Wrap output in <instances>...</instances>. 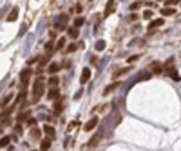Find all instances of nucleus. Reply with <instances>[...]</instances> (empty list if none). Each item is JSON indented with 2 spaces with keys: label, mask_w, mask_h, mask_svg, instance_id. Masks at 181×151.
<instances>
[{
  "label": "nucleus",
  "mask_w": 181,
  "mask_h": 151,
  "mask_svg": "<svg viewBox=\"0 0 181 151\" xmlns=\"http://www.w3.org/2000/svg\"><path fill=\"white\" fill-rule=\"evenodd\" d=\"M112 11H114V0H109V2H107V9H105L103 16H109Z\"/></svg>",
  "instance_id": "f8f14e48"
},
{
  "label": "nucleus",
  "mask_w": 181,
  "mask_h": 151,
  "mask_svg": "<svg viewBox=\"0 0 181 151\" xmlns=\"http://www.w3.org/2000/svg\"><path fill=\"white\" fill-rule=\"evenodd\" d=\"M63 48H65V38L62 36V38L56 42V48H54V49H56V51H60V49H63Z\"/></svg>",
  "instance_id": "aec40b11"
},
{
  "label": "nucleus",
  "mask_w": 181,
  "mask_h": 151,
  "mask_svg": "<svg viewBox=\"0 0 181 151\" xmlns=\"http://www.w3.org/2000/svg\"><path fill=\"white\" fill-rule=\"evenodd\" d=\"M31 151H35V149H31Z\"/></svg>",
  "instance_id": "4c0bfd02"
},
{
  "label": "nucleus",
  "mask_w": 181,
  "mask_h": 151,
  "mask_svg": "<svg viewBox=\"0 0 181 151\" xmlns=\"http://www.w3.org/2000/svg\"><path fill=\"white\" fill-rule=\"evenodd\" d=\"M168 73H170V77H172V80H174V82H179V80H181V77H179V73H177V71L170 69Z\"/></svg>",
  "instance_id": "412c9836"
},
{
  "label": "nucleus",
  "mask_w": 181,
  "mask_h": 151,
  "mask_svg": "<svg viewBox=\"0 0 181 151\" xmlns=\"http://www.w3.org/2000/svg\"><path fill=\"white\" fill-rule=\"evenodd\" d=\"M152 71H154V73H161V71H163L161 64H160V62H154V64H152Z\"/></svg>",
  "instance_id": "6ab92c4d"
},
{
  "label": "nucleus",
  "mask_w": 181,
  "mask_h": 151,
  "mask_svg": "<svg viewBox=\"0 0 181 151\" xmlns=\"http://www.w3.org/2000/svg\"><path fill=\"white\" fill-rule=\"evenodd\" d=\"M43 133L47 135L49 138H54V135H56V131H54V127H53V126H49V124H45V126H43Z\"/></svg>",
  "instance_id": "0eeeda50"
},
{
  "label": "nucleus",
  "mask_w": 181,
  "mask_h": 151,
  "mask_svg": "<svg viewBox=\"0 0 181 151\" xmlns=\"http://www.w3.org/2000/svg\"><path fill=\"white\" fill-rule=\"evenodd\" d=\"M29 77H31V68H26L24 71L20 73V84H22V88H26V86H27Z\"/></svg>",
  "instance_id": "7ed1b4c3"
},
{
  "label": "nucleus",
  "mask_w": 181,
  "mask_h": 151,
  "mask_svg": "<svg viewBox=\"0 0 181 151\" xmlns=\"http://www.w3.org/2000/svg\"><path fill=\"white\" fill-rule=\"evenodd\" d=\"M94 48H96V51H102V49H105V40H98Z\"/></svg>",
  "instance_id": "b1692460"
},
{
  "label": "nucleus",
  "mask_w": 181,
  "mask_h": 151,
  "mask_svg": "<svg viewBox=\"0 0 181 151\" xmlns=\"http://www.w3.org/2000/svg\"><path fill=\"white\" fill-rule=\"evenodd\" d=\"M62 107H63L62 100H56V104H54V115H60L62 113Z\"/></svg>",
  "instance_id": "dca6fc26"
},
{
  "label": "nucleus",
  "mask_w": 181,
  "mask_h": 151,
  "mask_svg": "<svg viewBox=\"0 0 181 151\" xmlns=\"http://www.w3.org/2000/svg\"><path fill=\"white\" fill-rule=\"evenodd\" d=\"M82 9H83V7H82L80 4H76V6H74V7H73L71 11H76V13H82Z\"/></svg>",
  "instance_id": "473e14b6"
},
{
  "label": "nucleus",
  "mask_w": 181,
  "mask_h": 151,
  "mask_svg": "<svg viewBox=\"0 0 181 151\" xmlns=\"http://www.w3.org/2000/svg\"><path fill=\"white\" fill-rule=\"evenodd\" d=\"M78 126V120H73L71 124H69V129H73V127H76Z\"/></svg>",
  "instance_id": "c9c22d12"
},
{
  "label": "nucleus",
  "mask_w": 181,
  "mask_h": 151,
  "mask_svg": "<svg viewBox=\"0 0 181 151\" xmlns=\"http://www.w3.org/2000/svg\"><path fill=\"white\" fill-rule=\"evenodd\" d=\"M58 97H60L58 88H51V89H49V93H47V100H58Z\"/></svg>",
  "instance_id": "6e6552de"
},
{
  "label": "nucleus",
  "mask_w": 181,
  "mask_h": 151,
  "mask_svg": "<svg viewBox=\"0 0 181 151\" xmlns=\"http://www.w3.org/2000/svg\"><path fill=\"white\" fill-rule=\"evenodd\" d=\"M58 84H60V78L56 75H51L49 78V88H58Z\"/></svg>",
  "instance_id": "ddd939ff"
},
{
  "label": "nucleus",
  "mask_w": 181,
  "mask_h": 151,
  "mask_svg": "<svg viewBox=\"0 0 181 151\" xmlns=\"http://www.w3.org/2000/svg\"><path fill=\"white\" fill-rule=\"evenodd\" d=\"M163 22H165L163 18H156V20H152V22L149 24V31H152V29H156V28H160V26H163Z\"/></svg>",
  "instance_id": "1a4fd4ad"
},
{
  "label": "nucleus",
  "mask_w": 181,
  "mask_h": 151,
  "mask_svg": "<svg viewBox=\"0 0 181 151\" xmlns=\"http://www.w3.org/2000/svg\"><path fill=\"white\" fill-rule=\"evenodd\" d=\"M15 131H16V133H18V135H20V133H22V131H24V127H22V126H20V122H18V126H16V127H15Z\"/></svg>",
  "instance_id": "72a5a7b5"
},
{
  "label": "nucleus",
  "mask_w": 181,
  "mask_h": 151,
  "mask_svg": "<svg viewBox=\"0 0 181 151\" xmlns=\"http://www.w3.org/2000/svg\"><path fill=\"white\" fill-rule=\"evenodd\" d=\"M157 2H161V0H157ZM163 2H167V0H163Z\"/></svg>",
  "instance_id": "e433bc0d"
},
{
  "label": "nucleus",
  "mask_w": 181,
  "mask_h": 151,
  "mask_svg": "<svg viewBox=\"0 0 181 151\" xmlns=\"http://www.w3.org/2000/svg\"><path fill=\"white\" fill-rule=\"evenodd\" d=\"M9 138H11V137H2V140H0V147H2V149H4L6 146H9Z\"/></svg>",
  "instance_id": "a878e982"
},
{
  "label": "nucleus",
  "mask_w": 181,
  "mask_h": 151,
  "mask_svg": "<svg viewBox=\"0 0 181 151\" xmlns=\"http://www.w3.org/2000/svg\"><path fill=\"white\" fill-rule=\"evenodd\" d=\"M83 22H85V20H83L82 16H78V18H74V22H73V24H74V28H82Z\"/></svg>",
  "instance_id": "5701e85b"
},
{
  "label": "nucleus",
  "mask_w": 181,
  "mask_h": 151,
  "mask_svg": "<svg viewBox=\"0 0 181 151\" xmlns=\"http://www.w3.org/2000/svg\"><path fill=\"white\" fill-rule=\"evenodd\" d=\"M150 77H152V75H150V73H141V75H140V77H138V82H141V80H149V78H150Z\"/></svg>",
  "instance_id": "bb28decb"
},
{
  "label": "nucleus",
  "mask_w": 181,
  "mask_h": 151,
  "mask_svg": "<svg viewBox=\"0 0 181 151\" xmlns=\"http://www.w3.org/2000/svg\"><path fill=\"white\" fill-rule=\"evenodd\" d=\"M51 142H53V138H42V144H40V151H49L51 149Z\"/></svg>",
  "instance_id": "39448f33"
},
{
  "label": "nucleus",
  "mask_w": 181,
  "mask_h": 151,
  "mask_svg": "<svg viewBox=\"0 0 181 151\" xmlns=\"http://www.w3.org/2000/svg\"><path fill=\"white\" fill-rule=\"evenodd\" d=\"M140 7H143V4H141V2H132L129 9H130V11H138Z\"/></svg>",
  "instance_id": "4be33fe9"
},
{
  "label": "nucleus",
  "mask_w": 181,
  "mask_h": 151,
  "mask_svg": "<svg viewBox=\"0 0 181 151\" xmlns=\"http://www.w3.org/2000/svg\"><path fill=\"white\" fill-rule=\"evenodd\" d=\"M60 69H62V64H58V62H53L51 66H49V73H51V75H56Z\"/></svg>",
  "instance_id": "9b49d317"
},
{
  "label": "nucleus",
  "mask_w": 181,
  "mask_h": 151,
  "mask_svg": "<svg viewBox=\"0 0 181 151\" xmlns=\"http://www.w3.org/2000/svg\"><path fill=\"white\" fill-rule=\"evenodd\" d=\"M179 4V0H167V6H176Z\"/></svg>",
  "instance_id": "f704fd0d"
},
{
  "label": "nucleus",
  "mask_w": 181,
  "mask_h": 151,
  "mask_svg": "<svg viewBox=\"0 0 181 151\" xmlns=\"http://www.w3.org/2000/svg\"><path fill=\"white\" fill-rule=\"evenodd\" d=\"M26 124H27L29 127H36V118H27Z\"/></svg>",
  "instance_id": "c85d7f7f"
},
{
  "label": "nucleus",
  "mask_w": 181,
  "mask_h": 151,
  "mask_svg": "<svg viewBox=\"0 0 181 151\" xmlns=\"http://www.w3.org/2000/svg\"><path fill=\"white\" fill-rule=\"evenodd\" d=\"M100 138H102V131H100V133H96V135L93 137V140L89 142V146H90V147H94V146H96V144L100 142Z\"/></svg>",
  "instance_id": "2eb2a0df"
},
{
  "label": "nucleus",
  "mask_w": 181,
  "mask_h": 151,
  "mask_svg": "<svg viewBox=\"0 0 181 151\" xmlns=\"http://www.w3.org/2000/svg\"><path fill=\"white\" fill-rule=\"evenodd\" d=\"M29 115H31V111H24V113H22V115L18 117V122H22V120H27V118H31Z\"/></svg>",
  "instance_id": "393cba45"
},
{
  "label": "nucleus",
  "mask_w": 181,
  "mask_h": 151,
  "mask_svg": "<svg viewBox=\"0 0 181 151\" xmlns=\"http://www.w3.org/2000/svg\"><path fill=\"white\" fill-rule=\"evenodd\" d=\"M67 20H69L67 13L58 15L56 20H54V29H56V31H63V29H67Z\"/></svg>",
  "instance_id": "f03ea898"
},
{
  "label": "nucleus",
  "mask_w": 181,
  "mask_h": 151,
  "mask_svg": "<svg viewBox=\"0 0 181 151\" xmlns=\"http://www.w3.org/2000/svg\"><path fill=\"white\" fill-rule=\"evenodd\" d=\"M118 86H120L118 82H114V84H110V86H107V88H105V91H103V95H109V93H110L112 89H116Z\"/></svg>",
  "instance_id": "f3484780"
},
{
  "label": "nucleus",
  "mask_w": 181,
  "mask_h": 151,
  "mask_svg": "<svg viewBox=\"0 0 181 151\" xmlns=\"http://www.w3.org/2000/svg\"><path fill=\"white\" fill-rule=\"evenodd\" d=\"M73 51H76V44H69V46H67V53H73Z\"/></svg>",
  "instance_id": "2f4dec72"
},
{
  "label": "nucleus",
  "mask_w": 181,
  "mask_h": 151,
  "mask_svg": "<svg viewBox=\"0 0 181 151\" xmlns=\"http://www.w3.org/2000/svg\"><path fill=\"white\" fill-rule=\"evenodd\" d=\"M174 13H176L174 7H163V9H161V15H163V16H172Z\"/></svg>",
  "instance_id": "4468645a"
},
{
  "label": "nucleus",
  "mask_w": 181,
  "mask_h": 151,
  "mask_svg": "<svg viewBox=\"0 0 181 151\" xmlns=\"http://www.w3.org/2000/svg\"><path fill=\"white\" fill-rule=\"evenodd\" d=\"M31 138H40V131H38L36 127H33V129H31Z\"/></svg>",
  "instance_id": "cd10ccee"
},
{
  "label": "nucleus",
  "mask_w": 181,
  "mask_h": 151,
  "mask_svg": "<svg viewBox=\"0 0 181 151\" xmlns=\"http://www.w3.org/2000/svg\"><path fill=\"white\" fill-rule=\"evenodd\" d=\"M89 78H90V69H89V68H83V69H82L80 82H82V84H87V82H89Z\"/></svg>",
  "instance_id": "423d86ee"
},
{
  "label": "nucleus",
  "mask_w": 181,
  "mask_h": 151,
  "mask_svg": "<svg viewBox=\"0 0 181 151\" xmlns=\"http://www.w3.org/2000/svg\"><path fill=\"white\" fill-rule=\"evenodd\" d=\"M138 58H140V55H130V57L127 58V62H129V64H132V62H136Z\"/></svg>",
  "instance_id": "c756f323"
},
{
  "label": "nucleus",
  "mask_w": 181,
  "mask_h": 151,
  "mask_svg": "<svg viewBox=\"0 0 181 151\" xmlns=\"http://www.w3.org/2000/svg\"><path fill=\"white\" fill-rule=\"evenodd\" d=\"M143 18H147V20H150V18H152V11H150V9H147V11L143 13Z\"/></svg>",
  "instance_id": "7c9ffc66"
},
{
  "label": "nucleus",
  "mask_w": 181,
  "mask_h": 151,
  "mask_svg": "<svg viewBox=\"0 0 181 151\" xmlns=\"http://www.w3.org/2000/svg\"><path fill=\"white\" fill-rule=\"evenodd\" d=\"M43 91H45V78L38 77V78L35 80V84H33V97H31V102H33V104H38L40 98H42V95H43Z\"/></svg>",
  "instance_id": "f257e3e1"
},
{
  "label": "nucleus",
  "mask_w": 181,
  "mask_h": 151,
  "mask_svg": "<svg viewBox=\"0 0 181 151\" xmlns=\"http://www.w3.org/2000/svg\"><path fill=\"white\" fill-rule=\"evenodd\" d=\"M96 126H98V117H93V118L87 120V124L83 126V129H85V131H93Z\"/></svg>",
  "instance_id": "20e7f679"
},
{
  "label": "nucleus",
  "mask_w": 181,
  "mask_h": 151,
  "mask_svg": "<svg viewBox=\"0 0 181 151\" xmlns=\"http://www.w3.org/2000/svg\"><path fill=\"white\" fill-rule=\"evenodd\" d=\"M18 18V7H13L11 11H9V15H7V22H15V20Z\"/></svg>",
  "instance_id": "9d476101"
},
{
  "label": "nucleus",
  "mask_w": 181,
  "mask_h": 151,
  "mask_svg": "<svg viewBox=\"0 0 181 151\" xmlns=\"http://www.w3.org/2000/svg\"><path fill=\"white\" fill-rule=\"evenodd\" d=\"M67 33H69V36H71V38H76V36H78V28H74V26H73V28L67 29Z\"/></svg>",
  "instance_id": "a211bd4d"
}]
</instances>
